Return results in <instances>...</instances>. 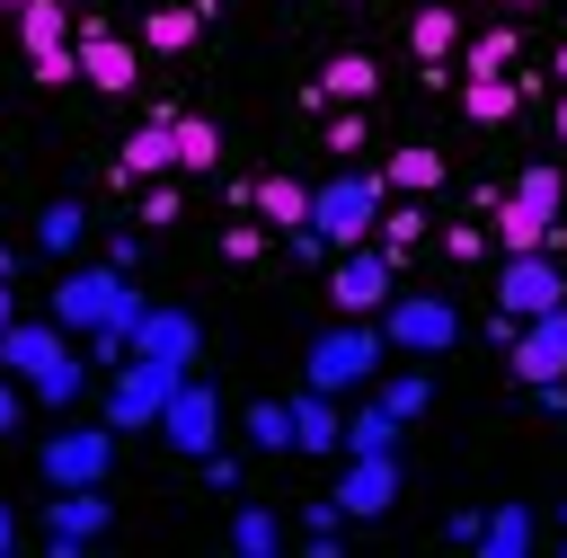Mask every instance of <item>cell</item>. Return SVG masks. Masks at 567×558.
I'll use <instances>...</instances> for the list:
<instances>
[{"label":"cell","instance_id":"35","mask_svg":"<svg viewBox=\"0 0 567 558\" xmlns=\"http://www.w3.org/2000/svg\"><path fill=\"white\" fill-rule=\"evenodd\" d=\"M416 239H425V195H408L399 213H381V248H390V257H408Z\"/></svg>","mask_w":567,"mask_h":558},{"label":"cell","instance_id":"40","mask_svg":"<svg viewBox=\"0 0 567 558\" xmlns=\"http://www.w3.org/2000/svg\"><path fill=\"white\" fill-rule=\"evenodd\" d=\"M177 213H186V204H177V186H168V177H151V186H142V221L159 230V221H177Z\"/></svg>","mask_w":567,"mask_h":558},{"label":"cell","instance_id":"34","mask_svg":"<svg viewBox=\"0 0 567 558\" xmlns=\"http://www.w3.org/2000/svg\"><path fill=\"white\" fill-rule=\"evenodd\" d=\"M514 27H487V35H470V53H461V71H514Z\"/></svg>","mask_w":567,"mask_h":558},{"label":"cell","instance_id":"43","mask_svg":"<svg viewBox=\"0 0 567 558\" xmlns=\"http://www.w3.org/2000/svg\"><path fill=\"white\" fill-rule=\"evenodd\" d=\"M204 478H213V487L230 496V487H239V461H230V452H204Z\"/></svg>","mask_w":567,"mask_h":558},{"label":"cell","instance_id":"47","mask_svg":"<svg viewBox=\"0 0 567 558\" xmlns=\"http://www.w3.org/2000/svg\"><path fill=\"white\" fill-rule=\"evenodd\" d=\"M549 71H558V89H567V44H558V53H549Z\"/></svg>","mask_w":567,"mask_h":558},{"label":"cell","instance_id":"32","mask_svg":"<svg viewBox=\"0 0 567 558\" xmlns=\"http://www.w3.org/2000/svg\"><path fill=\"white\" fill-rule=\"evenodd\" d=\"M514 204H532V213H549V221H558V213H567V186H558V159H532V168L514 177Z\"/></svg>","mask_w":567,"mask_h":558},{"label":"cell","instance_id":"24","mask_svg":"<svg viewBox=\"0 0 567 558\" xmlns=\"http://www.w3.org/2000/svg\"><path fill=\"white\" fill-rule=\"evenodd\" d=\"M372 80H381V71H372V53H337V62L319 71V97H328V106H363V97H372Z\"/></svg>","mask_w":567,"mask_h":558},{"label":"cell","instance_id":"11","mask_svg":"<svg viewBox=\"0 0 567 558\" xmlns=\"http://www.w3.org/2000/svg\"><path fill=\"white\" fill-rule=\"evenodd\" d=\"M106 523H115V496H97V487H53V505H44V549L71 558V549H89Z\"/></svg>","mask_w":567,"mask_h":558},{"label":"cell","instance_id":"41","mask_svg":"<svg viewBox=\"0 0 567 558\" xmlns=\"http://www.w3.org/2000/svg\"><path fill=\"white\" fill-rule=\"evenodd\" d=\"M257 248H266V221H230V230H221V257H230V266H248Z\"/></svg>","mask_w":567,"mask_h":558},{"label":"cell","instance_id":"10","mask_svg":"<svg viewBox=\"0 0 567 558\" xmlns=\"http://www.w3.org/2000/svg\"><path fill=\"white\" fill-rule=\"evenodd\" d=\"M390 266H399L390 248H337V275H328L337 310H346V319H363V310H390V292H399V283H390Z\"/></svg>","mask_w":567,"mask_h":558},{"label":"cell","instance_id":"5","mask_svg":"<svg viewBox=\"0 0 567 558\" xmlns=\"http://www.w3.org/2000/svg\"><path fill=\"white\" fill-rule=\"evenodd\" d=\"M381 337H390L399 354H443V345L461 337V310H452L443 292H390V310H381Z\"/></svg>","mask_w":567,"mask_h":558},{"label":"cell","instance_id":"17","mask_svg":"<svg viewBox=\"0 0 567 558\" xmlns=\"http://www.w3.org/2000/svg\"><path fill=\"white\" fill-rule=\"evenodd\" d=\"M133 354H159V363H195V319L186 310H142V328H133Z\"/></svg>","mask_w":567,"mask_h":558},{"label":"cell","instance_id":"21","mask_svg":"<svg viewBox=\"0 0 567 558\" xmlns=\"http://www.w3.org/2000/svg\"><path fill=\"white\" fill-rule=\"evenodd\" d=\"M408 44H416V62H434V71H443V62L461 53V18H452L443 0H425V9L408 18Z\"/></svg>","mask_w":567,"mask_h":558},{"label":"cell","instance_id":"33","mask_svg":"<svg viewBox=\"0 0 567 558\" xmlns=\"http://www.w3.org/2000/svg\"><path fill=\"white\" fill-rule=\"evenodd\" d=\"M239 425H248V443H257V452H292V399H257Z\"/></svg>","mask_w":567,"mask_h":558},{"label":"cell","instance_id":"46","mask_svg":"<svg viewBox=\"0 0 567 558\" xmlns=\"http://www.w3.org/2000/svg\"><path fill=\"white\" fill-rule=\"evenodd\" d=\"M0 549H18V514L9 505H0Z\"/></svg>","mask_w":567,"mask_h":558},{"label":"cell","instance_id":"23","mask_svg":"<svg viewBox=\"0 0 567 558\" xmlns=\"http://www.w3.org/2000/svg\"><path fill=\"white\" fill-rule=\"evenodd\" d=\"M381 177H390L399 195H434V186H443V151H434V142H399Z\"/></svg>","mask_w":567,"mask_h":558},{"label":"cell","instance_id":"51","mask_svg":"<svg viewBox=\"0 0 567 558\" xmlns=\"http://www.w3.org/2000/svg\"><path fill=\"white\" fill-rule=\"evenodd\" d=\"M0 9H27V0H0Z\"/></svg>","mask_w":567,"mask_h":558},{"label":"cell","instance_id":"13","mask_svg":"<svg viewBox=\"0 0 567 558\" xmlns=\"http://www.w3.org/2000/svg\"><path fill=\"white\" fill-rule=\"evenodd\" d=\"M514 372H523V381H558V372H567V301L540 310V319H523V337H514Z\"/></svg>","mask_w":567,"mask_h":558},{"label":"cell","instance_id":"20","mask_svg":"<svg viewBox=\"0 0 567 558\" xmlns=\"http://www.w3.org/2000/svg\"><path fill=\"white\" fill-rule=\"evenodd\" d=\"M496 239H505V257H523V248H558L567 239V221H549V213H532V204H496Z\"/></svg>","mask_w":567,"mask_h":558},{"label":"cell","instance_id":"8","mask_svg":"<svg viewBox=\"0 0 567 558\" xmlns=\"http://www.w3.org/2000/svg\"><path fill=\"white\" fill-rule=\"evenodd\" d=\"M159 434H168L177 452H195V461H204V452H221V390L186 372V381H177V399L159 407Z\"/></svg>","mask_w":567,"mask_h":558},{"label":"cell","instance_id":"38","mask_svg":"<svg viewBox=\"0 0 567 558\" xmlns=\"http://www.w3.org/2000/svg\"><path fill=\"white\" fill-rule=\"evenodd\" d=\"M337 496H310V523H301V540H310V558H337Z\"/></svg>","mask_w":567,"mask_h":558},{"label":"cell","instance_id":"1","mask_svg":"<svg viewBox=\"0 0 567 558\" xmlns=\"http://www.w3.org/2000/svg\"><path fill=\"white\" fill-rule=\"evenodd\" d=\"M142 310H151V301L124 283V266H80V275L53 283V319H62L71 337H89V328H124V337H133Z\"/></svg>","mask_w":567,"mask_h":558},{"label":"cell","instance_id":"18","mask_svg":"<svg viewBox=\"0 0 567 558\" xmlns=\"http://www.w3.org/2000/svg\"><path fill=\"white\" fill-rule=\"evenodd\" d=\"M204 18H213L204 0H168V9H151V18H142V44H151V53H186V44L204 35Z\"/></svg>","mask_w":567,"mask_h":558},{"label":"cell","instance_id":"19","mask_svg":"<svg viewBox=\"0 0 567 558\" xmlns=\"http://www.w3.org/2000/svg\"><path fill=\"white\" fill-rule=\"evenodd\" d=\"M248 204H257V221H266V230H301V221H310V186H301V177H284V168H275L266 186H248Z\"/></svg>","mask_w":567,"mask_h":558},{"label":"cell","instance_id":"31","mask_svg":"<svg viewBox=\"0 0 567 558\" xmlns=\"http://www.w3.org/2000/svg\"><path fill=\"white\" fill-rule=\"evenodd\" d=\"M177 124V168H213L221 159V124L213 115H168Z\"/></svg>","mask_w":567,"mask_h":558},{"label":"cell","instance_id":"37","mask_svg":"<svg viewBox=\"0 0 567 558\" xmlns=\"http://www.w3.org/2000/svg\"><path fill=\"white\" fill-rule=\"evenodd\" d=\"M27 71H35L44 89H71V80H80V44H44V53H27Z\"/></svg>","mask_w":567,"mask_h":558},{"label":"cell","instance_id":"44","mask_svg":"<svg viewBox=\"0 0 567 558\" xmlns=\"http://www.w3.org/2000/svg\"><path fill=\"white\" fill-rule=\"evenodd\" d=\"M532 399H540V416H567V372L558 381H532Z\"/></svg>","mask_w":567,"mask_h":558},{"label":"cell","instance_id":"48","mask_svg":"<svg viewBox=\"0 0 567 558\" xmlns=\"http://www.w3.org/2000/svg\"><path fill=\"white\" fill-rule=\"evenodd\" d=\"M9 319H18V310H9V283H0V337H9Z\"/></svg>","mask_w":567,"mask_h":558},{"label":"cell","instance_id":"49","mask_svg":"<svg viewBox=\"0 0 567 558\" xmlns=\"http://www.w3.org/2000/svg\"><path fill=\"white\" fill-rule=\"evenodd\" d=\"M558 531H567V505H558Z\"/></svg>","mask_w":567,"mask_h":558},{"label":"cell","instance_id":"30","mask_svg":"<svg viewBox=\"0 0 567 558\" xmlns=\"http://www.w3.org/2000/svg\"><path fill=\"white\" fill-rule=\"evenodd\" d=\"M230 549H239V558H275V549H284V523H275L266 505H239V514H230Z\"/></svg>","mask_w":567,"mask_h":558},{"label":"cell","instance_id":"39","mask_svg":"<svg viewBox=\"0 0 567 558\" xmlns=\"http://www.w3.org/2000/svg\"><path fill=\"white\" fill-rule=\"evenodd\" d=\"M319 142H328V151H337V159H354V151H363V142H372V133H363V115H354V106H346V115H328V133H319Z\"/></svg>","mask_w":567,"mask_h":558},{"label":"cell","instance_id":"42","mask_svg":"<svg viewBox=\"0 0 567 558\" xmlns=\"http://www.w3.org/2000/svg\"><path fill=\"white\" fill-rule=\"evenodd\" d=\"M443 248H452V257H461V266H470V257H478V248H487V230H478V221H452V230H443Z\"/></svg>","mask_w":567,"mask_h":558},{"label":"cell","instance_id":"26","mask_svg":"<svg viewBox=\"0 0 567 558\" xmlns=\"http://www.w3.org/2000/svg\"><path fill=\"white\" fill-rule=\"evenodd\" d=\"M399 434H408V416H390L381 399L346 416V452H399Z\"/></svg>","mask_w":567,"mask_h":558},{"label":"cell","instance_id":"16","mask_svg":"<svg viewBox=\"0 0 567 558\" xmlns=\"http://www.w3.org/2000/svg\"><path fill=\"white\" fill-rule=\"evenodd\" d=\"M53 354H62V319H9V337H0V372L35 381Z\"/></svg>","mask_w":567,"mask_h":558},{"label":"cell","instance_id":"7","mask_svg":"<svg viewBox=\"0 0 567 558\" xmlns=\"http://www.w3.org/2000/svg\"><path fill=\"white\" fill-rule=\"evenodd\" d=\"M106 469H115V425H62L44 443V478L53 487H106Z\"/></svg>","mask_w":567,"mask_h":558},{"label":"cell","instance_id":"28","mask_svg":"<svg viewBox=\"0 0 567 558\" xmlns=\"http://www.w3.org/2000/svg\"><path fill=\"white\" fill-rule=\"evenodd\" d=\"M18 44H27V53L71 44V0H27V9H18Z\"/></svg>","mask_w":567,"mask_h":558},{"label":"cell","instance_id":"15","mask_svg":"<svg viewBox=\"0 0 567 558\" xmlns=\"http://www.w3.org/2000/svg\"><path fill=\"white\" fill-rule=\"evenodd\" d=\"M292 452H346V416H337V390H310L292 399Z\"/></svg>","mask_w":567,"mask_h":558},{"label":"cell","instance_id":"27","mask_svg":"<svg viewBox=\"0 0 567 558\" xmlns=\"http://www.w3.org/2000/svg\"><path fill=\"white\" fill-rule=\"evenodd\" d=\"M478 549H487V558H523V549H532V505H496V514L478 523Z\"/></svg>","mask_w":567,"mask_h":558},{"label":"cell","instance_id":"14","mask_svg":"<svg viewBox=\"0 0 567 558\" xmlns=\"http://www.w3.org/2000/svg\"><path fill=\"white\" fill-rule=\"evenodd\" d=\"M168 168H177V124L151 115V124L115 151V177H124V186H151V177H168Z\"/></svg>","mask_w":567,"mask_h":558},{"label":"cell","instance_id":"12","mask_svg":"<svg viewBox=\"0 0 567 558\" xmlns=\"http://www.w3.org/2000/svg\"><path fill=\"white\" fill-rule=\"evenodd\" d=\"M71 44H80V80H89V89L124 97V89L142 80V71H133V44H124L106 18H80V27H71Z\"/></svg>","mask_w":567,"mask_h":558},{"label":"cell","instance_id":"50","mask_svg":"<svg viewBox=\"0 0 567 558\" xmlns=\"http://www.w3.org/2000/svg\"><path fill=\"white\" fill-rule=\"evenodd\" d=\"M505 9H532V0H505Z\"/></svg>","mask_w":567,"mask_h":558},{"label":"cell","instance_id":"4","mask_svg":"<svg viewBox=\"0 0 567 558\" xmlns=\"http://www.w3.org/2000/svg\"><path fill=\"white\" fill-rule=\"evenodd\" d=\"M177 363H159V354H124L115 363V390H106V425L115 434H133V425H159V407L177 399Z\"/></svg>","mask_w":567,"mask_h":558},{"label":"cell","instance_id":"29","mask_svg":"<svg viewBox=\"0 0 567 558\" xmlns=\"http://www.w3.org/2000/svg\"><path fill=\"white\" fill-rule=\"evenodd\" d=\"M35 399H44V407H80V399H89V363H80V354H53V363L35 372Z\"/></svg>","mask_w":567,"mask_h":558},{"label":"cell","instance_id":"2","mask_svg":"<svg viewBox=\"0 0 567 558\" xmlns=\"http://www.w3.org/2000/svg\"><path fill=\"white\" fill-rule=\"evenodd\" d=\"M381 195H390V177H372V168H337L328 186H310V221L337 239V248H363L372 230H381Z\"/></svg>","mask_w":567,"mask_h":558},{"label":"cell","instance_id":"3","mask_svg":"<svg viewBox=\"0 0 567 558\" xmlns=\"http://www.w3.org/2000/svg\"><path fill=\"white\" fill-rule=\"evenodd\" d=\"M381 354H390V337H381V328H354V319H346V328H328V337L310 345L301 381H310V390H363V381L381 372Z\"/></svg>","mask_w":567,"mask_h":558},{"label":"cell","instance_id":"45","mask_svg":"<svg viewBox=\"0 0 567 558\" xmlns=\"http://www.w3.org/2000/svg\"><path fill=\"white\" fill-rule=\"evenodd\" d=\"M9 425H18V390L0 381V434H9Z\"/></svg>","mask_w":567,"mask_h":558},{"label":"cell","instance_id":"52","mask_svg":"<svg viewBox=\"0 0 567 558\" xmlns=\"http://www.w3.org/2000/svg\"><path fill=\"white\" fill-rule=\"evenodd\" d=\"M71 9H80V0H71Z\"/></svg>","mask_w":567,"mask_h":558},{"label":"cell","instance_id":"9","mask_svg":"<svg viewBox=\"0 0 567 558\" xmlns=\"http://www.w3.org/2000/svg\"><path fill=\"white\" fill-rule=\"evenodd\" d=\"M346 523H381L390 496H399V452H346V478L328 487Z\"/></svg>","mask_w":567,"mask_h":558},{"label":"cell","instance_id":"22","mask_svg":"<svg viewBox=\"0 0 567 558\" xmlns=\"http://www.w3.org/2000/svg\"><path fill=\"white\" fill-rule=\"evenodd\" d=\"M514 106H523L514 71H470V89H461V115H470V124H505Z\"/></svg>","mask_w":567,"mask_h":558},{"label":"cell","instance_id":"6","mask_svg":"<svg viewBox=\"0 0 567 558\" xmlns=\"http://www.w3.org/2000/svg\"><path fill=\"white\" fill-rule=\"evenodd\" d=\"M496 301H505V319H540V310H558V301H567V266H558V248H523V257H505Z\"/></svg>","mask_w":567,"mask_h":558},{"label":"cell","instance_id":"25","mask_svg":"<svg viewBox=\"0 0 567 558\" xmlns=\"http://www.w3.org/2000/svg\"><path fill=\"white\" fill-rule=\"evenodd\" d=\"M80 239H89V204H71V195H62V204H44V213H35V248H44V257H71Z\"/></svg>","mask_w":567,"mask_h":558},{"label":"cell","instance_id":"36","mask_svg":"<svg viewBox=\"0 0 567 558\" xmlns=\"http://www.w3.org/2000/svg\"><path fill=\"white\" fill-rule=\"evenodd\" d=\"M381 407H390V416H425V407H434V381H425V372H390V381H381Z\"/></svg>","mask_w":567,"mask_h":558}]
</instances>
